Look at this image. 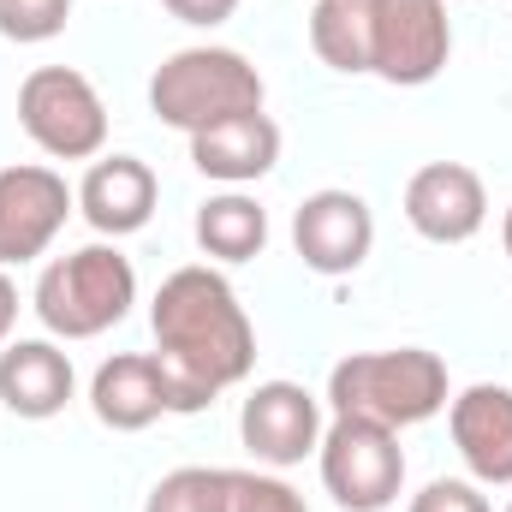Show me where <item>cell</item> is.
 <instances>
[{"mask_svg": "<svg viewBox=\"0 0 512 512\" xmlns=\"http://www.w3.org/2000/svg\"><path fill=\"white\" fill-rule=\"evenodd\" d=\"M179 24H191V30H221L233 12H239V0H161Z\"/></svg>", "mask_w": 512, "mask_h": 512, "instance_id": "obj_23", "label": "cell"}, {"mask_svg": "<svg viewBox=\"0 0 512 512\" xmlns=\"http://www.w3.org/2000/svg\"><path fill=\"white\" fill-rule=\"evenodd\" d=\"M18 126L54 161H96L108 149V108L78 66H36L18 84Z\"/></svg>", "mask_w": 512, "mask_h": 512, "instance_id": "obj_5", "label": "cell"}, {"mask_svg": "<svg viewBox=\"0 0 512 512\" xmlns=\"http://www.w3.org/2000/svg\"><path fill=\"white\" fill-rule=\"evenodd\" d=\"M155 203H161V179H155V167L143 155H96L90 173L78 179V215L102 239L143 233Z\"/></svg>", "mask_w": 512, "mask_h": 512, "instance_id": "obj_13", "label": "cell"}, {"mask_svg": "<svg viewBox=\"0 0 512 512\" xmlns=\"http://www.w3.org/2000/svg\"><path fill=\"white\" fill-rule=\"evenodd\" d=\"M262 96H268L262 90V72H256L239 48H215V42L179 48V54H167L149 72V114L161 126L185 131V137L221 126L233 114H256Z\"/></svg>", "mask_w": 512, "mask_h": 512, "instance_id": "obj_3", "label": "cell"}, {"mask_svg": "<svg viewBox=\"0 0 512 512\" xmlns=\"http://www.w3.org/2000/svg\"><path fill=\"white\" fill-rule=\"evenodd\" d=\"M310 48L340 78H370V0H316Z\"/></svg>", "mask_w": 512, "mask_h": 512, "instance_id": "obj_18", "label": "cell"}, {"mask_svg": "<svg viewBox=\"0 0 512 512\" xmlns=\"http://www.w3.org/2000/svg\"><path fill=\"white\" fill-rule=\"evenodd\" d=\"M149 328H155V358L167 370L173 417H191V411L215 405L227 387L245 382L256 364L251 316H245L233 280L209 262L173 268L155 286Z\"/></svg>", "mask_w": 512, "mask_h": 512, "instance_id": "obj_1", "label": "cell"}, {"mask_svg": "<svg viewBox=\"0 0 512 512\" xmlns=\"http://www.w3.org/2000/svg\"><path fill=\"white\" fill-rule=\"evenodd\" d=\"M370 245H376V215L358 191H310L298 209H292V251L310 274H358L370 262Z\"/></svg>", "mask_w": 512, "mask_h": 512, "instance_id": "obj_9", "label": "cell"}, {"mask_svg": "<svg viewBox=\"0 0 512 512\" xmlns=\"http://www.w3.org/2000/svg\"><path fill=\"white\" fill-rule=\"evenodd\" d=\"M90 411L102 429L114 435H137L149 423H161L173 411V393H167V370L155 352H120L108 358L96 376H90Z\"/></svg>", "mask_w": 512, "mask_h": 512, "instance_id": "obj_14", "label": "cell"}, {"mask_svg": "<svg viewBox=\"0 0 512 512\" xmlns=\"http://www.w3.org/2000/svg\"><path fill=\"white\" fill-rule=\"evenodd\" d=\"M42 328L54 340H96L108 328H120L137 304V268L120 245H84L72 256H54L36 274L30 292Z\"/></svg>", "mask_w": 512, "mask_h": 512, "instance_id": "obj_4", "label": "cell"}, {"mask_svg": "<svg viewBox=\"0 0 512 512\" xmlns=\"http://www.w3.org/2000/svg\"><path fill=\"white\" fill-rule=\"evenodd\" d=\"M507 512H512V501H507Z\"/></svg>", "mask_w": 512, "mask_h": 512, "instance_id": "obj_26", "label": "cell"}, {"mask_svg": "<svg viewBox=\"0 0 512 512\" xmlns=\"http://www.w3.org/2000/svg\"><path fill=\"white\" fill-rule=\"evenodd\" d=\"M405 221L429 245H465L489 221V191L483 173L465 161H429L405 179Z\"/></svg>", "mask_w": 512, "mask_h": 512, "instance_id": "obj_11", "label": "cell"}, {"mask_svg": "<svg viewBox=\"0 0 512 512\" xmlns=\"http://www.w3.org/2000/svg\"><path fill=\"white\" fill-rule=\"evenodd\" d=\"M12 328H18V286H12V274L0 268V346L12 340Z\"/></svg>", "mask_w": 512, "mask_h": 512, "instance_id": "obj_24", "label": "cell"}, {"mask_svg": "<svg viewBox=\"0 0 512 512\" xmlns=\"http://www.w3.org/2000/svg\"><path fill=\"white\" fill-rule=\"evenodd\" d=\"M233 512H310V507L274 471H233Z\"/></svg>", "mask_w": 512, "mask_h": 512, "instance_id": "obj_21", "label": "cell"}, {"mask_svg": "<svg viewBox=\"0 0 512 512\" xmlns=\"http://www.w3.org/2000/svg\"><path fill=\"white\" fill-rule=\"evenodd\" d=\"M239 441L262 471L304 465L322 447V399L298 382H256L239 405Z\"/></svg>", "mask_w": 512, "mask_h": 512, "instance_id": "obj_10", "label": "cell"}, {"mask_svg": "<svg viewBox=\"0 0 512 512\" xmlns=\"http://www.w3.org/2000/svg\"><path fill=\"white\" fill-rule=\"evenodd\" d=\"M191 167L203 179L227 185V191L256 185V179H268L280 167V126L262 108L256 114H233V120H221V126L191 137Z\"/></svg>", "mask_w": 512, "mask_h": 512, "instance_id": "obj_16", "label": "cell"}, {"mask_svg": "<svg viewBox=\"0 0 512 512\" xmlns=\"http://www.w3.org/2000/svg\"><path fill=\"white\" fill-rule=\"evenodd\" d=\"M405 512H495V507H489L483 483H471V477H435V483H423L411 495Z\"/></svg>", "mask_w": 512, "mask_h": 512, "instance_id": "obj_22", "label": "cell"}, {"mask_svg": "<svg viewBox=\"0 0 512 512\" xmlns=\"http://www.w3.org/2000/svg\"><path fill=\"white\" fill-rule=\"evenodd\" d=\"M447 364L423 346H393V352H352L328 376L334 417H370L382 429H411L447 411Z\"/></svg>", "mask_w": 512, "mask_h": 512, "instance_id": "obj_2", "label": "cell"}, {"mask_svg": "<svg viewBox=\"0 0 512 512\" xmlns=\"http://www.w3.org/2000/svg\"><path fill=\"white\" fill-rule=\"evenodd\" d=\"M453 60L447 0H370V78L423 90Z\"/></svg>", "mask_w": 512, "mask_h": 512, "instance_id": "obj_7", "label": "cell"}, {"mask_svg": "<svg viewBox=\"0 0 512 512\" xmlns=\"http://www.w3.org/2000/svg\"><path fill=\"white\" fill-rule=\"evenodd\" d=\"M322 489L340 512H387L405 489V447L399 429H382L370 417H334L316 447Z\"/></svg>", "mask_w": 512, "mask_h": 512, "instance_id": "obj_6", "label": "cell"}, {"mask_svg": "<svg viewBox=\"0 0 512 512\" xmlns=\"http://www.w3.org/2000/svg\"><path fill=\"white\" fill-rule=\"evenodd\" d=\"M501 245H507V256H512V209H507V221H501Z\"/></svg>", "mask_w": 512, "mask_h": 512, "instance_id": "obj_25", "label": "cell"}, {"mask_svg": "<svg viewBox=\"0 0 512 512\" xmlns=\"http://www.w3.org/2000/svg\"><path fill=\"white\" fill-rule=\"evenodd\" d=\"M143 512H233V471H221V465H179V471H167L149 489Z\"/></svg>", "mask_w": 512, "mask_h": 512, "instance_id": "obj_19", "label": "cell"}, {"mask_svg": "<svg viewBox=\"0 0 512 512\" xmlns=\"http://www.w3.org/2000/svg\"><path fill=\"white\" fill-rule=\"evenodd\" d=\"M447 429L453 447L483 489H512V387L471 382L465 393L447 399Z\"/></svg>", "mask_w": 512, "mask_h": 512, "instance_id": "obj_12", "label": "cell"}, {"mask_svg": "<svg viewBox=\"0 0 512 512\" xmlns=\"http://www.w3.org/2000/svg\"><path fill=\"white\" fill-rule=\"evenodd\" d=\"M72 209H78V191L54 167H42V161L0 167V268L36 262L60 239Z\"/></svg>", "mask_w": 512, "mask_h": 512, "instance_id": "obj_8", "label": "cell"}, {"mask_svg": "<svg viewBox=\"0 0 512 512\" xmlns=\"http://www.w3.org/2000/svg\"><path fill=\"white\" fill-rule=\"evenodd\" d=\"M72 18V0H0V36L18 48L54 42Z\"/></svg>", "mask_w": 512, "mask_h": 512, "instance_id": "obj_20", "label": "cell"}, {"mask_svg": "<svg viewBox=\"0 0 512 512\" xmlns=\"http://www.w3.org/2000/svg\"><path fill=\"white\" fill-rule=\"evenodd\" d=\"M72 358L54 340H6L0 346V405L24 423H48L72 405Z\"/></svg>", "mask_w": 512, "mask_h": 512, "instance_id": "obj_15", "label": "cell"}, {"mask_svg": "<svg viewBox=\"0 0 512 512\" xmlns=\"http://www.w3.org/2000/svg\"><path fill=\"white\" fill-rule=\"evenodd\" d=\"M197 245L215 262H251L268 251V209L245 191H221L197 209Z\"/></svg>", "mask_w": 512, "mask_h": 512, "instance_id": "obj_17", "label": "cell"}]
</instances>
